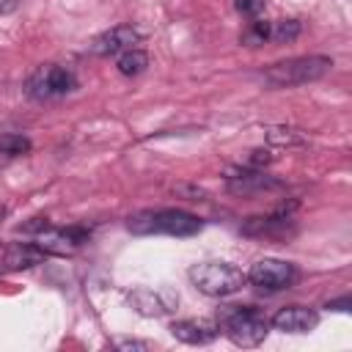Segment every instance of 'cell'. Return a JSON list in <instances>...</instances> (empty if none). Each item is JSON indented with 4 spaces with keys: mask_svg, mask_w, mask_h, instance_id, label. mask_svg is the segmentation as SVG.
<instances>
[{
    "mask_svg": "<svg viewBox=\"0 0 352 352\" xmlns=\"http://www.w3.org/2000/svg\"><path fill=\"white\" fill-rule=\"evenodd\" d=\"M126 228L132 234H140V236H146V234L192 236L204 228V223L184 209H143L126 220Z\"/></svg>",
    "mask_w": 352,
    "mask_h": 352,
    "instance_id": "6da1fadb",
    "label": "cell"
},
{
    "mask_svg": "<svg viewBox=\"0 0 352 352\" xmlns=\"http://www.w3.org/2000/svg\"><path fill=\"white\" fill-rule=\"evenodd\" d=\"M217 324L228 336V341L242 349L258 346L270 333V319L256 305H226Z\"/></svg>",
    "mask_w": 352,
    "mask_h": 352,
    "instance_id": "7a4b0ae2",
    "label": "cell"
},
{
    "mask_svg": "<svg viewBox=\"0 0 352 352\" xmlns=\"http://www.w3.org/2000/svg\"><path fill=\"white\" fill-rule=\"evenodd\" d=\"M330 69H333V58H327V55H300V58L272 63L264 72V80L272 88H292V85H305V82L322 80Z\"/></svg>",
    "mask_w": 352,
    "mask_h": 352,
    "instance_id": "3957f363",
    "label": "cell"
},
{
    "mask_svg": "<svg viewBox=\"0 0 352 352\" xmlns=\"http://www.w3.org/2000/svg\"><path fill=\"white\" fill-rule=\"evenodd\" d=\"M187 275H190V283L206 297H228V294H236L248 283L245 272L228 261H204V264L190 267Z\"/></svg>",
    "mask_w": 352,
    "mask_h": 352,
    "instance_id": "277c9868",
    "label": "cell"
},
{
    "mask_svg": "<svg viewBox=\"0 0 352 352\" xmlns=\"http://www.w3.org/2000/svg\"><path fill=\"white\" fill-rule=\"evenodd\" d=\"M77 88V80L74 74L66 69V66H58V63H44V66H36L25 82V94L36 102H50V99H60L66 94H72Z\"/></svg>",
    "mask_w": 352,
    "mask_h": 352,
    "instance_id": "5b68a950",
    "label": "cell"
},
{
    "mask_svg": "<svg viewBox=\"0 0 352 352\" xmlns=\"http://www.w3.org/2000/svg\"><path fill=\"white\" fill-rule=\"evenodd\" d=\"M248 283L264 289V292H280V289H289L297 278V270L294 264L289 261H280V258H258L248 272H245Z\"/></svg>",
    "mask_w": 352,
    "mask_h": 352,
    "instance_id": "8992f818",
    "label": "cell"
},
{
    "mask_svg": "<svg viewBox=\"0 0 352 352\" xmlns=\"http://www.w3.org/2000/svg\"><path fill=\"white\" fill-rule=\"evenodd\" d=\"M85 239H88V228H82V226H69V228L47 226L44 231L36 234L33 245L41 248L44 256H72Z\"/></svg>",
    "mask_w": 352,
    "mask_h": 352,
    "instance_id": "52a82bcc",
    "label": "cell"
},
{
    "mask_svg": "<svg viewBox=\"0 0 352 352\" xmlns=\"http://www.w3.org/2000/svg\"><path fill=\"white\" fill-rule=\"evenodd\" d=\"M226 187L228 192L234 195H242V198H250V195H261V192H272V190H280V182L267 176L264 170L258 168H242V170H231L226 176Z\"/></svg>",
    "mask_w": 352,
    "mask_h": 352,
    "instance_id": "ba28073f",
    "label": "cell"
},
{
    "mask_svg": "<svg viewBox=\"0 0 352 352\" xmlns=\"http://www.w3.org/2000/svg\"><path fill=\"white\" fill-rule=\"evenodd\" d=\"M129 305L140 314V316H165L176 308L179 297L170 292V289H148V286H140V289H132L126 294Z\"/></svg>",
    "mask_w": 352,
    "mask_h": 352,
    "instance_id": "9c48e42d",
    "label": "cell"
},
{
    "mask_svg": "<svg viewBox=\"0 0 352 352\" xmlns=\"http://www.w3.org/2000/svg\"><path fill=\"white\" fill-rule=\"evenodd\" d=\"M297 209V204H280L275 212L270 214H258V217H248L242 223V234L248 236H278L286 234V228L292 226V212Z\"/></svg>",
    "mask_w": 352,
    "mask_h": 352,
    "instance_id": "30bf717a",
    "label": "cell"
},
{
    "mask_svg": "<svg viewBox=\"0 0 352 352\" xmlns=\"http://www.w3.org/2000/svg\"><path fill=\"white\" fill-rule=\"evenodd\" d=\"M138 41H140V33L132 25H116V28L94 36V41L88 44V50L94 55H99V58H107V55H118L124 50H132Z\"/></svg>",
    "mask_w": 352,
    "mask_h": 352,
    "instance_id": "8fae6325",
    "label": "cell"
},
{
    "mask_svg": "<svg viewBox=\"0 0 352 352\" xmlns=\"http://www.w3.org/2000/svg\"><path fill=\"white\" fill-rule=\"evenodd\" d=\"M170 336L182 344L201 346V344H209L220 336V324L212 319H179L170 324Z\"/></svg>",
    "mask_w": 352,
    "mask_h": 352,
    "instance_id": "7c38bea8",
    "label": "cell"
},
{
    "mask_svg": "<svg viewBox=\"0 0 352 352\" xmlns=\"http://www.w3.org/2000/svg\"><path fill=\"white\" fill-rule=\"evenodd\" d=\"M270 324H272L275 330H280V333H308V330H314V327L319 324V316H316V311H311V308L289 305V308H280V311L270 319Z\"/></svg>",
    "mask_w": 352,
    "mask_h": 352,
    "instance_id": "4fadbf2b",
    "label": "cell"
},
{
    "mask_svg": "<svg viewBox=\"0 0 352 352\" xmlns=\"http://www.w3.org/2000/svg\"><path fill=\"white\" fill-rule=\"evenodd\" d=\"M41 258H44V250L36 248L33 242H28V245H14L6 253L3 264H6V270H30V267L41 264Z\"/></svg>",
    "mask_w": 352,
    "mask_h": 352,
    "instance_id": "5bb4252c",
    "label": "cell"
},
{
    "mask_svg": "<svg viewBox=\"0 0 352 352\" xmlns=\"http://www.w3.org/2000/svg\"><path fill=\"white\" fill-rule=\"evenodd\" d=\"M146 66H148V55H146L143 50H138V47L124 50V52H118V58H116V69H118L124 77H138V74L146 72Z\"/></svg>",
    "mask_w": 352,
    "mask_h": 352,
    "instance_id": "9a60e30c",
    "label": "cell"
},
{
    "mask_svg": "<svg viewBox=\"0 0 352 352\" xmlns=\"http://www.w3.org/2000/svg\"><path fill=\"white\" fill-rule=\"evenodd\" d=\"M300 33H302L300 19H278V22H270V41H275V44H292Z\"/></svg>",
    "mask_w": 352,
    "mask_h": 352,
    "instance_id": "2e32d148",
    "label": "cell"
},
{
    "mask_svg": "<svg viewBox=\"0 0 352 352\" xmlns=\"http://www.w3.org/2000/svg\"><path fill=\"white\" fill-rule=\"evenodd\" d=\"M30 151V140L25 135H0V162L16 160Z\"/></svg>",
    "mask_w": 352,
    "mask_h": 352,
    "instance_id": "e0dca14e",
    "label": "cell"
},
{
    "mask_svg": "<svg viewBox=\"0 0 352 352\" xmlns=\"http://www.w3.org/2000/svg\"><path fill=\"white\" fill-rule=\"evenodd\" d=\"M264 41H270V22L267 19H250V25L242 30V44L245 47H258V44H264Z\"/></svg>",
    "mask_w": 352,
    "mask_h": 352,
    "instance_id": "ac0fdd59",
    "label": "cell"
},
{
    "mask_svg": "<svg viewBox=\"0 0 352 352\" xmlns=\"http://www.w3.org/2000/svg\"><path fill=\"white\" fill-rule=\"evenodd\" d=\"M267 140L275 143V146H286V148L305 143V138H302L297 129H292V126H270V129H267Z\"/></svg>",
    "mask_w": 352,
    "mask_h": 352,
    "instance_id": "d6986e66",
    "label": "cell"
},
{
    "mask_svg": "<svg viewBox=\"0 0 352 352\" xmlns=\"http://www.w3.org/2000/svg\"><path fill=\"white\" fill-rule=\"evenodd\" d=\"M234 8L250 19H258L264 11V0H234Z\"/></svg>",
    "mask_w": 352,
    "mask_h": 352,
    "instance_id": "ffe728a7",
    "label": "cell"
},
{
    "mask_svg": "<svg viewBox=\"0 0 352 352\" xmlns=\"http://www.w3.org/2000/svg\"><path fill=\"white\" fill-rule=\"evenodd\" d=\"M110 346L113 349H124V352H146V349H151V344L148 341H138V338H116V341H110Z\"/></svg>",
    "mask_w": 352,
    "mask_h": 352,
    "instance_id": "44dd1931",
    "label": "cell"
},
{
    "mask_svg": "<svg viewBox=\"0 0 352 352\" xmlns=\"http://www.w3.org/2000/svg\"><path fill=\"white\" fill-rule=\"evenodd\" d=\"M270 162H272V154H270L267 148H253L250 157H248V168H258V170H264V165H270Z\"/></svg>",
    "mask_w": 352,
    "mask_h": 352,
    "instance_id": "7402d4cb",
    "label": "cell"
},
{
    "mask_svg": "<svg viewBox=\"0 0 352 352\" xmlns=\"http://www.w3.org/2000/svg\"><path fill=\"white\" fill-rule=\"evenodd\" d=\"M47 226H50V220H47V217H33L30 223L19 226V231H22V234H38V231H44Z\"/></svg>",
    "mask_w": 352,
    "mask_h": 352,
    "instance_id": "603a6c76",
    "label": "cell"
},
{
    "mask_svg": "<svg viewBox=\"0 0 352 352\" xmlns=\"http://www.w3.org/2000/svg\"><path fill=\"white\" fill-rule=\"evenodd\" d=\"M327 308H333V311H346V308H349V297L333 300V302H327Z\"/></svg>",
    "mask_w": 352,
    "mask_h": 352,
    "instance_id": "cb8c5ba5",
    "label": "cell"
},
{
    "mask_svg": "<svg viewBox=\"0 0 352 352\" xmlns=\"http://www.w3.org/2000/svg\"><path fill=\"white\" fill-rule=\"evenodd\" d=\"M19 6V0H0V14H11Z\"/></svg>",
    "mask_w": 352,
    "mask_h": 352,
    "instance_id": "d4e9b609",
    "label": "cell"
}]
</instances>
